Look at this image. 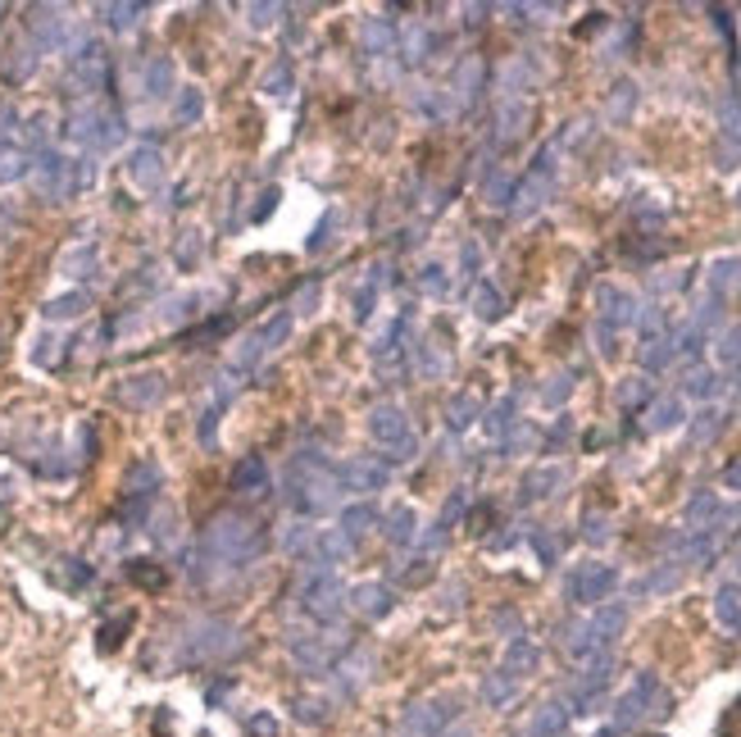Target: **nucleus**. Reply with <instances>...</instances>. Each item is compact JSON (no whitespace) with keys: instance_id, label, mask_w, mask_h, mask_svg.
I'll use <instances>...</instances> for the list:
<instances>
[{"instance_id":"obj_1","label":"nucleus","mask_w":741,"mask_h":737,"mask_svg":"<svg viewBox=\"0 0 741 737\" xmlns=\"http://www.w3.org/2000/svg\"><path fill=\"white\" fill-rule=\"evenodd\" d=\"M259 546H264V533L250 519H237V515L214 519L205 528V542H200V551L214 555V560H223V565H250L259 555Z\"/></svg>"},{"instance_id":"obj_2","label":"nucleus","mask_w":741,"mask_h":737,"mask_svg":"<svg viewBox=\"0 0 741 737\" xmlns=\"http://www.w3.org/2000/svg\"><path fill=\"white\" fill-rule=\"evenodd\" d=\"M287 496H291V501H296L305 515H327V510L336 506V496H341V474H336V469H327L323 460H314V474H305V465L296 460Z\"/></svg>"},{"instance_id":"obj_3","label":"nucleus","mask_w":741,"mask_h":737,"mask_svg":"<svg viewBox=\"0 0 741 737\" xmlns=\"http://www.w3.org/2000/svg\"><path fill=\"white\" fill-rule=\"evenodd\" d=\"M69 137L83 142V146H92V151H110L123 137V128H119V119L110 110H87V114H78L69 123Z\"/></svg>"},{"instance_id":"obj_4","label":"nucleus","mask_w":741,"mask_h":737,"mask_svg":"<svg viewBox=\"0 0 741 737\" xmlns=\"http://www.w3.org/2000/svg\"><path fill=\"white\" fill-rule=\"evenodd\" d=\"M368 428H374V437H378L396 460H410V456H414V442H410L405 415H401L396 406H378L374 415H368Z\"/></svg>"},{"instance_id":"obj_5","label":"nucleus","mask_w":741,"mask_h":737,"mask_svg":"<svg viewBox=\"0 0 741 737\" xmlns=\"http://www.w3.org/2000/svg\"><path fill=\"white\" fill-rule=\"evenodd\" d=\"M300 605H305L314 619H332V614L341 610V583H336L327 569H318V574L300 587Z\"/></svg>"},{"instance_id":"obj_6","label":"nucleus","mask_w":741,"mask_h":737,"mask_svg":"<svg viewBox=\"0 0 741 737\" xmlns=\"http://www.w3.org/2000/svg\"><path fill=\"white\" fill-rule=\"evenodd\" d=\"M341 483L355 487V492H378V487H387V465L378 456H355L341 469Z\"/></svg>"},{"instance_id":"obj_7","label":"nucleus","mask_w":741,"mask_h":737,"mask_svg":"<svg viewBox=\"0 0 741 737\" xmlns=\"http://www.w3.org/2000/svg\"><path fill=\"white\" fill-rule=\"evenodd\" d=\"M73 83L83 87V92H96L101 83H105V51L92 42V46H83L78 55H73Z\"/></svg>"},{"instance_id":"obj_8","label":"nucleus","mask_w":741,"mask_h":737,"mask_svg":"<svg viewBox=\"0 0 741 737\" xmlns=\"http://www.w3.org/2000/svg\"><path fill=\"white\" fill-rule=\"evenodd\" d=\"M28 169V142L10 137V128H0V182H15Z\"/></svg>"},{"instance_id":"obj_9","label":"nucleus","mask_w":741,"mask_h":737,"mask_svg":"<svg viewBox=\"0 0 741 737\" xmlns=\"http://www.w3.org/2000/svg\"><path fill=\"white\" fill-rule=\"evenodd\" d=\"M232 487H237V492H246V496H259V492H268V487H273V478H268V465H264V456H246V460L232 469Z\"/></svg>"},{"instance_id":"obj_10","label":"nucleus","mask_w":741,"mask_h":737,"mask_svg":"<svg viewBox=\"0 0 741 737\" xmlns=\"http://www.w3.org/2000/svg\"><path fill=\"white\" fill-rule=\"evenodd\" d=\"M128 178L137 182V187H160V178H164V164H160V151H151V146H141V151H132V160H128Z\"/></svg>"},{"instance_id":"obj_11","label":"nucleus","mask_w":741,"mask_h":737,"mask_svg":"<svg viewBox=\"0 0 741 737\" xmlns=\"http://www.w3.org/2000/svg\"><path fill=\"white\" fill-rule=\"evenodd\" d=\"M160 397H164V378L160 374H137V378H128L119 388V401H128V406H155Z\"/></svg>"},{"instance_id":"obj_12","label":"nucleus","mask_w":741,"mask_h":737,"mask_svg":"<svg viewBox=\"0 0 741 737\" xmlns=\"http://www.w3.org/2000/svg\"><path fill=\"white\" fill-rule=\"evenodd\" d=\"M350 546H355V542H350L346 533H318L314 546H309V555H314L318 565H336V560L350 555Z\"/></svg>"},{"instance_id":"obj_13","label":"nucleus","mask_w":741,"mask_h":737,"mask_svg":"<svg viewBox=\"0 0 741 737\" xmlns=\"http://www.w3.org/2000/svg\"><path fill=\"white\" fill-rule=\"evenodd\" d=\"M350 605L364 610V614H383V610L392 605V592H387L383 583H359V587L350 592Z\"/></svg>"},{"instance_id":"obj_14","label":"nucleus","mask_w":741,"mask_h":737,"mask_svg":"<svg viewBox=\"0 0 741 737\" xmlns=\"http://www.w3.org/2000/svg\"><path fill=\"white\" fill-rule=\"evenodd\" d=\"M169 87H173V60L169 55H155L146 64V92L151 96H169Z\"/></svg>"},{"instance_id":"obj_15","label":"nucleus","mask_w":741,"mask_h":737,"mask_svg":"<svg viewBox=\"0 0 741 737\" xmlns=\"http://www.w3.org/2000/svg\"><path fill=\"white\" fill-rule=\"evenodd\" d=\"M374 524H378V510H374V506H350V510L341 515V533H346L350 542H355L359 533H368Z\"/></svg>"},{"instance_id":"obj_16","label":"nucleus","mask_w":741,"mask_h":737,"mask_svg":"<svg viewBox=\"0 0 741 737\" xmlns=\"http://www.w3.org/2000/svg\"><path fill=\"white\" fill-rule=\"evenodd\" d=\"M287 332H291V314L282 310V314H273V319H268V323H264L255 337H259V346H264V355H268L273 346H282V341H287Z\"/></svg>"},{"instance_id":"obj_17","label":"nucleus","mask_w":741,"mask_h":737,"mask_svg":"<svg viewBox=\"0 0 741 737\" xmlns=\"http://www.w3.org/2000/svg\"><path fill=\"white\" fill-rule=\"evenodd\" d=\"M155 487H160V469H155V465H137V469L128 474V492H132L137 501L155 496Z\"/></svg>"},{"instance_id":"obj_18","label":"nucleus","mask_w":741,"mask_h":737,"mask_svg":"<svg viewBox=\"0 0 741 737\" xmlns=\"http://www.w3.org/2000/svg\"><path fill=\"white\" fill-rule=\"evenodd\" d=\"M83 310H87V296H83V291L55 296V300L46 305V314H51V319H73V314H83Z\"/></svg>"},{"instance_id":"obj_19","label":"nucleus","mask_w":741,"mask_h":737,"mask_svg":"<svg viewBox=\"0 0 741 737\" xmlns=\"http://www.w3.org/2000/svg\"><path fill=\"white\" fill-rule=\"evenodd\" d=\"M609 583H614L609 569H587V574H578V596H600Z\"/></svg>"},{"instance_id":"obj_20","label":"nucleus","mask_w":741,"mask_h":737,"mask_svg":"<svg viewBox=\"0 0 741 737\" xmlns=\"http://www.w3.org/2000/svg\"><path fill=\"white\" fill-rule=\"evenodd\" d=\"M364 46L374 51V55H383L387 46H392V28L383 24V19H374V24H364Z\"/></svg>"},{"instance_id":"obj_21","label":"nucleus","mask_w":741,"mask_h":737,"mask_svg":"<svg viewBox=\"0 0 741 737\" xmlns=\"http://www.w3.org/2000/svg\"><path fill=\"white\" fill-rule=\"evenodd\" d=\"M387 537L392 542H410L414 537V515L401 506V510H392V524H387Z\"/></svg>"},{"instance_id":"obj_22","label":"nucleus","mask_w":741,"mask_h":737,"mask_svg":"<svg viewBox=\"0 0 741 737\" xmlns=\"http://www.w3.org/2000/svg\"><path fill=\"white\" fill-rule=\"evenodd\" d=\"M105 15H110V28H119V33H123V28H132V24L146 15V5H110Z\"/></svg>"},{"instance_id":"obj_23","label":"nucleus","mask_w":741,"mask_h":737,"mask_svg":"<svg viewBox=\"0 0 741 737\" xmlns=\"http://www.w3.org/2000/svg\"><path fill=\"white\" fill-rule=\"evenodd\" d=\"M287 92H291V64L282 60V64L268 74V96H287Z\"/></svg>"},{"instance_id":"obj_24","label":"nucleus","mask_w":741,"mask_h":737,"mask_svg":"<svg viewBox=\"0 0 741 737\" xmlns=\"http://www.w3.org/2000/svg\"><path fill=\"white\" fill-rule=\"evenodd\" d=\"M196 114H200V92H196V87H187V92H182V101H178V119H182V123H191Z\"/></svg>"},{"instance_id":"obj_25","label":"nucleus","mask_w":741,"mask_h":737,"mask_svg":"<svg viewBox=\"0 0 741 737\" xmlns=\"http://www.w3.org/2000/svg\"><path fill=\"white\" fill-rule=\"evenodd\" d=\"M368 310H374V278H368V282L355 291V319H364Z\"/></svg>"},{"instance_id":"obj_26","label":"nucleus","mask_w":741,"mask_h":737,"mask_svg":"<svg viewBox=\"0 0 741 737\" xmlns=\"http://www.w3.org/2000/svg\"><path fill=\"white\" fill-rule=\"evenodd\" d=\"M314 300H318V282H309V287H300V305H296V310L305 314V310H314Z\"/></svg>"},{"instance_id":"obj_27","label":"nucleus","mask_w":741,"mask_h":737,"mask_svg":"<svg viewBox=\"0 0 741 737\" xmlns=\"http://www.w3.org/2000/svg\"><path fill=\"white\" fill-rule=\"evenodd\" d=\"M273 15H278L273 5H255V10H250V24H259V28H264V24H273Z\"/></svg>"}]
</instances>
